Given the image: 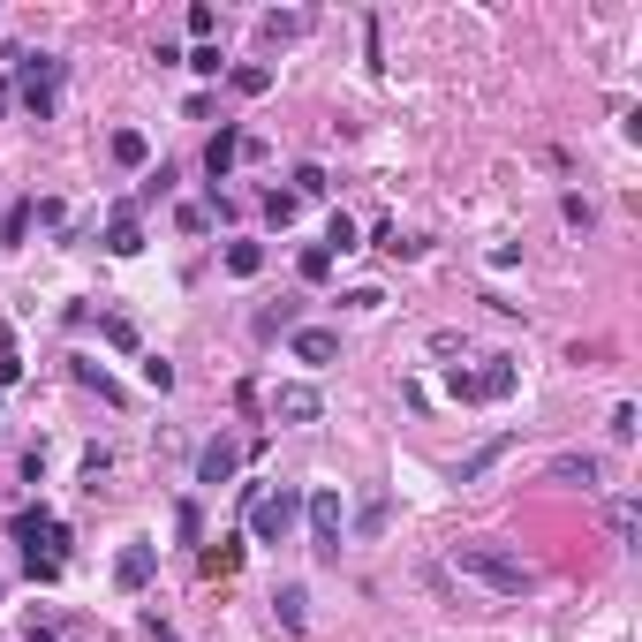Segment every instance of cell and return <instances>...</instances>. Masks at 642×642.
Here are the masks:
<instances>
[{"mask_svg":"<svg viewBox=\"0 0 642 642\" xmlns=\"http://www.w3.org/2000/svg\"><path fill=\"white\" fill-rule=\"evenodd\" d=\"M152 575H159V552H152V544H121V559H114V582H121V590H144Z\"/></svg>","mask_w":642,"mask_h":642,"instance_id":"9c48e42d","label":"cell"},{"mask_svg":"<svg viewBox=\"0 0 642 642\" xmlns=\"http://www.w3.org/2000/svg\"><path fill=\"white\" fill-rule=\"evenodd\" d=\"M23 567H31V582H53V575H61V559H53V552H31Z\"/></svg>","mask_w":642,"mask_h":642,"instance_id":"1f68e13d","label":"cell"},{"mask_svg":"<svg viewBox=\"0 0 642 642\" xmlns=\"http://www.w3.org/2000/svg\"><path fill=\"white\" fill-rule=\"evenodd\" d=\"M197 529H204V522H197V507L182 499V507H174V537H182V544H197Z\"/></svg>","mask_w":642,"mask_h":642,"instance_id":"f546056e","label":"cell"},{"mask_svg":"<svg viewBox=\"0 0 642 642\" xmlns=\"http://www.w3.org/2000/svg\"><path fill=\"white\" fill-rule=\"evenodd\" d=\"M507 446H514V439H484V446H476V454L454 469V484H484V476L499 469V461H507Z\"/></svg>","mask_w":642,"mask_h":642,"instance_id":"7c38bea8","label":"cell"},{"mask_svg":"<svg viewBox=\"0 0 642 642\" xmlns=\"http://www.w3.org/2000/svg\"><path fill=\"white\" fill-rule=\"evenodd\" d=\"M303 514H310V544L333 559V552H340V529H348V522H340V491H310Z\"/></svg>","mask_w":642,"mask_h":642,"instance_id":"277c9868","label":"cell"},{"mask_svg":"<svg viewBox=\"0 0 642 642\" xmlns=\"http://www.w3.org/2000/svg\"><path fill=\"white\" fill-rule=\"evenodd\" d=\"M189 38H197V46H212V31H220V16H212V8H204V0H197V8H189Z\"/></svg>","mask_w":642,"mask_h":642,"instance_id":"7402d4cb","label":"cell"},{"mask_svg":"<svg viewBox=\"0 0 642 642\" xmlns=\"http://www.w3.org/2000/svg\"><path fill=\"white\" fill-rule=\"evenodd\" d=\"M189 68H197V76H220L227 61H220V46H197V53H189Z\"/></svg>","mask_w":642,"mask_h":642,"instance_id":"4dcf8cb0","label":"cell"},{"mask_svg":"<svg viewBox=\"0 0 642 642\" xmlns=\"http://www.w3.org/2000/svg\"><path fill=\"white\" fill-rule=\"evenodd\" d=\"M0 590H8V582H0Z\"/></svg>","mask_w":642,"mask_h":642,"instance_id":"836d02e7","label":"cell"},{"mask_svg":"<svg viewBox=\"0 0 642 642\" xmlns=\"http://www.w3.org/2000/svg\"><path fill=\"white\" fill-rule=\"evenodd\" d=\"M612 537L635 544V499H612Z\"/></svg>","mask_w":642,"mask_h":642,"instance_id":"d4e9b609","label":"cell"},{"mask_svg":"<svg viewBox=\"0 0 642 642\" xmlns=\"http://www.w3.org/2000/svg\"><path fill=\"white\" fill-rule=\"evenodd\" d=\"M31 227H38V197H31V204H8V220H0V242H23Z\"/></svg>","mask_w":642,"mask_h":642,"instance_id":"d6986e66","label":"cell"},{"mask_svg":"<svg viewBox=\"0 0 642 642\" xmlns=\"http://www.w3.org/2000/svg\"><path fill=\"white\" fill-rule=\"evenodd\" d=\"M295 522H303V491H295V484L257 491V499H250V529H257L265 544H288V529H295Z\"/></svg>","mask_w":642,"mask_h":642,"instance_id":"7a4b0ae2","label":"cell"},{"mask_svg":"<svg viewBox=\"0 0 642 642\" xmlns=\"http://www.w3.org/2000/svg\"><path fill=\"white\" fill-rule=\"evenodd\" d=\"M295 197H325V167H295Z\"/></svg>","mask_w":642,"mask_h":642,"instance_id":"f1b7e54d","label":"cell"},{"mask_svg":"<svg viewBox=\"0 0 642 642\" xmlns=\"http://www.w3.org/2000/svg\"><path fill=\"white\" fill-rule=\"evenodd\" d=\"M325 250H333V257L363 250V235H355V220H348V212H333V220H325Z\"/></svg>","mask_w":642,"mask_h":642,"instance_id":"2e32d148","label":"cell"},{"mask_svg":"<svg viewBox=\"0 0 642 642\" xmlns=\"http://www.w3.org/2000/svg\"><path fill=\"white\" fill-rule=\"evenodd\" d=\"M446 393H454V401H507L514 393V363L507 355H484V371H454Z\"/></svg>","mask_w":642,"mask_h":642,"instance_id":"3957f363","label":"cell"},{"mask_svg":"<svg viewBox=\"0 0 642 642\" xmlns=\"http://www.w3.org/2000/svg\"><path fill=\"white\" fill-rule=\"evenodd\" d=\"M272 620L288 627V635H303V627H310V590H303V582H288V590H272Z\"/></svg>","mask_w":642,"mask_h":642,"instance_id":"30bf717a","label":"cell"},{"mask_svg":"<svg viewBox=\"0 0 642 642\" xmlns=\"http://www.w3.org/2000/svg\"><path fill=\"white\" fill-rule=\"evenodd\" d=\"M76 378H84V386H99V393H106V401H121V386H114V378H106V371H99V363H76Z\"/></svg>","mask_w":642,"mask_h":642,"instance_id":"83f0119b","label":"cell"},{"mask_svg":"<svg viewBox=\"0 0 642 642\" xmlns=\"http://www.w3.org/2000/svg\"><path fill=\"white\" fill-rule=\"evenodd\" d=\"M544 476L567 484V491H597V484H605V461H597V454H552V461H544Z\"/></svg>","mask_w":642,"mask_h":642,"instance_id":"8992f818","label":"cell"},{"mask_svg":"<svg viewBox=\"0 0 642 642\" xmlns=\"http://www.w3.org/2000/svg\"><path fill=\"white\" fill-rule=\"evenodd\" d=\"M144 386H152V393L174 386V363H167V355H144Z\"/></svg>","mask_w":642,"mask_h":642,"instance_id":"cb8c5ba5","label":"cell"},{"mask_svg":"<svg viewBox=\"0 0 642 642\" xmlns=\"http://www.w3.org/2000/svg\"><path fill=\"white\" fill-rule=\"evenodd\" d=\"M288 355H295V363H310V371H325V363H340V333H325V325H295Z\"/></svg>","mask_w":642,"mask_h":642,"instance_id":"5b68a950","label":"cell"},{"mask_svg":"<svg viewBox=\"0 0 642 642\" xmlns=\"http://www.w3.org/2000/svg\"><path fill=\"white\" fill-rule=\"evenodd\" d=\"M235 469H242V446H235V439H204V454H197V484H227Z\"/></svg>","mask_w":642,"mask_h":642,"instance_id":"ba28073f","label":"cell"},{"mask_svg":"<svg viewBox=\"0 0 642 642\" xmlns=\"http://www.w3.org/2000/svg\"><path fill=\"white\" fill-rule=\"evenodd\" d=\"M295 272H303L310 288H318V280H333V250H325V242H310V250L295 257Z\"/></svg>","mask_w":642,"mask_h":642,"instance_id":"ffe728a7","label":"cell"},{"mask_svg":"<svg viewBox=\"0 0 642 642\" xmlns=\"http://www.w3.org/2000/svg\"><path fill=\"white\" fill-rule=\"evenodd\" d=\"M355 529H363V537H378V529H386V499H363V514H355Z\"/></svg>","mask_w":642,"mask_h":642,"instance_id":"4316f807","label":"cell"},{"mask_svg":"<svg viewBox=\"0 0 642 642\" xmlns=\"http://www.w3.org/2000/svg\"><path fill=\"white\" fill-rule=\"evenodd\" d=\"M303 31H310V16H265V38H280V46L303 38Z\"/></svg>","mask_w":642,"mask_h":642,"instance_id":"603a6c76","label":"cell"},{"mask_svg":"<svg viewBox=\"0 0 642 642\" xmlns=\"http://www.w3.org/2000/svg\"><path fill=\"white\" fill-rule=\"evenodd\" d=\"M295 212H303V197H295V189H265V220H272V227H295Z\"/></svg>","mask_w":642,"mask_h":642,"instance_id":"e0dca14e","label":"cell"},{"mask_svg":"<svg viewBox=\"0 0 642 642\" xmlns=\"http://www.w3.org/2000/svg\"><path fill=\"white\" fill-rule=\"evenodd\" d=\"M318 416H325L318 386H272V423H318Z\"/></svg>","mask_w":642,"mask_h":642,"instance_id":"52a82bcc","label":"cell"},{"mask_svg":"<svg viewBox=\"0 0 642 642\" xmlns=\"http://www.w3.org/2000/svg\"><path fill=\"white\" fill-rule=\"evenodd\" d=\"M16 378H23V355H16V340L0 333V386H16Z\"/></svg>","mask_w":642,"mask_h":642,"instance_id":"484cf974","label":"cell"},{"mask_svg":"<svg viewBox=\"0 0 642 642\" xmlns=\"http://www.w3.org/2000/svg\"><path fill=\"white\" fill-rule=\"evenodd\" d=\"M454 575H469V582H484L491 597H522L529 582V559L522 552H507V544H484V537H469V544H454Z\"/></svg>","mask_w":642,"mask_h":642,"instance_id":"6da1fadb","label":"cell"},{"mask_svg":"<svg viewBox=\"0 0 642 642\" xmlns=\"http://www.w3.org/2000/svg\"><path fill=\"white\" fill-rule=\"evenodd\" d=\"M106 250H114V257H136V250H144V227H136V204H121L114 220H106Z\"/></svg>","mask_w":642,"mask_h":642,"instance_id":"8fae6325","label":"cell"},{"mask_svg":"<svg viewBox=\"0 0 642 642\" xmlns=\"http://www.w3.org/2000/svg\"><path fill=\"white\" fill-rule=\"evenodd\" d=\"M0 114H8V84H0Z\"/></svg>","mask_w":642,"mask_h":642,"instance_id":"d6a6232c","label":"cell"},{"mask_svg":"<svg viewBox=\"0 0 642 642\" xmlns=\"http://www.w3.org/2000/svg\"><path fill=\"white\" fill-rule=\"evenodd\" d=\"M235 159H242V129H220L212 144H204V174H212V182H227V167H235Z\"/></svg>","mask_w":642,"mask_h":642,"instance_id":"4fadbf2b","label":"cell"},{"mask_svg":"<svg viewBox=\"0 0 642 642\" xmlns=\"http://www.w3.org/2000/svg\"><path fill=\"white\" fill-rule=\"evenodd\" d=\"M235 567H242V537H220V544H204V575H235Z\"/></svg>","mask_w":642,"mask_h":642,"instance_id":"5bb4252c","label":"cell"},{"mask_svg":"<svg viewBox=\"0 0 642 642\" xmlns=\"http://www.w3.org/2000/svg\"><path fill=\"white\" fill-rule=\"evenodd\" d=\"M114 159H121V167H144V159H152L144 129H114Z\"/></svg>","mask_w":642,"mask_h":642,"instance_id":"ac0fdd59","label":"cell"},{"mask_svg":"<svg viewBox=\"0 0 642 642\" xmlns=\"http://www.w3.org/2000/svg\"><path fill=\"white\" fill-rule=\"evenodd\" d=\"M235 91H242V99H265V91H272V68H265V61L235 68Z\"/></svg>","mask_w":642,"mask_h":642,"instance_id":"44dd1931","label":"cell"},{"mask_svg":"<svg viewBox=\"0 0 642 642\" xmlns=\"http://www.w3.org/2000/svg\"><path fill=\"white\" fill-rule=\"evenodd\" d=\"M227 272H235V280H257V272H265V242H227Z\"/></svg>","mask_w":642,"mask_h":642,"instance_id":"9a60e30c","label":"cell"}]
</instances>
